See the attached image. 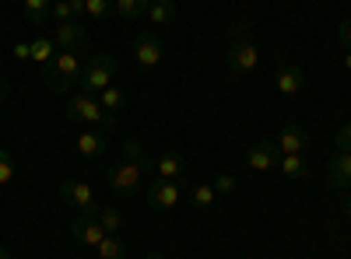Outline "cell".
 Masks as SVG:
<instances>
[{
  "label": "cell",
  "mask_w": 351,
  "mask_h": 259,
  "mask_svg": "<svg viewBox=\"0 0 351 259\" xmlns=\"http://www.w3.org/2000/svg\"><path fill=\"white\" fill-rule=\"evenodd\" d=\"M11 179H14V161H11V154L4 148H0V186L11 182Z\"/></svg>",
  "instance_id": "29"
},
{
  "label": "cell",
  "mask_w": 351,
  "mask_h": 259,
  "mask_svg": "<svg viewBox=\"0 0 351 259\" xmlns=\"http://www.w3.org/2000/svg\"><path fill=\"white\" fill-rule=\"evenodd\" d=\"M278 148H281V154H306V148H309V133L299 126V123H288L281 133H278Z\"/></svg>",
  "instance_id": "13"
},
{
  "label": "cell",
  "mask_w": 351,
  "mask_h": 259,
  "mask_svg": "<svg viewBox=\"0 0 351 259\" xmlns=\"http://www.w3.org/2000/svg\"><path fill=\"white\" fill-rule=\"evenodd\" d=\"M99 259H127V245L120 242V235H106V238H102Z\"/></svg>",
  "instance_id": "26"
},
{
  "label": "cell",
  "mask_w": 351,
  "mask_h": 259,
  "mask_svg": "<svg viewBox=\"0 0 351 259\" xmlns=\"http://www.w3.org/2000/svg\"><path fill=\"white\" fill-rule=\"evenodd\" d=\"M180 200H183L180 179H155L148 186V204L155 210H176V207H180Z\"/></svg>",
  "instance_id": "7"
},
{
  "label": "cell",
  "mask_w": 351,
  "mask_h": 259,
  "mask_svg": "<svg viewBox=\"0 0 351 259\" xmlns=\"http://www.w3.org/2000/svg\"><path fill=\"white\" fill-rule=\"evenodd\" d=\"M112 11L120 14V18H127V21H134V18H148V0H116Z\"/></svg>",
  "instance_id": "21"
},
{
  "label": "cell",
  "mask_w": 351,
  "mask_h": 259,
  "mask_svg": "<svg viewBox=\"0 0 351 259\" xmlns=\"http://www.w3.org/2000/svg\"><path fill=\"white\" fill-rule=\"evenodd\" d=\"M120 74V67H116V60L109 53H95L92 60L84 64V70H81V88H84V95H99V92H106L109 84H112V77Z\"/></svg>",
  "instance_id": "5"
},
{
  "label": "cell",
  "mask_w": 351,
  "mask_h": 259,
  "mask_svg": "<svg viewBox=\"0 0 351 259\" xmlns=\"http://www.w3.org/2000/svg\"><path fill=\"white\" fill-rule=\"evenodd\" d=\"M53 42H56V49H84L88 46L84 21H60L53 28Z\"/></svg>",
  "instance_id": "12"
},
{
  "label": "cell",
  "mask_w": 351,
  "mask_h": 259,
  "mask_svg": "<svg viewBox=\"0 0 351 259\" xmlns=\"http://www.w3.org/2000/svg\"><path fill=\"white\" fill-rule=\"evenodd\" d=\"M211 186H215V193H218V196H232L239 182H236V176H228V172H221V176H218Z\"/></svg>",
  "instance_id": "28"
},
{
  "label": "cell",
  "mask_w": 351,
  "mask_h": 259,
  "mask_svg": "<svg viewBox=\"0 0 351 259\" xmlns=\"http://www.w3.org/2000/svg\"><path fill=\"white\" fill-rule=\"evenodd\" d=\"M225 67H228V74H236V77H246V74H253V70L260 67V46H256V39L250 36L246 21L232 25L228 53H225Z\"/></svg>",
  "instance_id": "2"
},
{
  "label": "cell",
  "mask_w": 351,
  "mask_h": 259,
  "mask_svg": "<svg viewBox=\"0 0 351 259\" xmlns=\"http://www.w3.org/2000/svg\"><path fill=\"white\" fill-rule=\"evenodd\" d=\"M49 8H53V0H25V18L32 25H46L49 21Z\"/></svg>",
  "instance_id": "22"
},
{
  "label": "cell",
  "mask_w": 351,
  "mask_h": 259,
  "mask_svg": "<svg viewBox=\"0 0 351 259\" xmlns=\"http://www.w3.org/2000/svg\"><path fill=\"white\" fill-rule=\"evenodd\" d=\"M278 172L288 179V182H299V179H306V158L302 154H281L278 158Z\"/></svg>",
  "instance_id": "18"
},
{
  "label": "cell",
  "mask_w": 351,
  "mask_h": 259,
  "mask_svg": "<svg viewBox=\"0 0 351 259\" xmlns=\"http://www.w3.org/2000/svg\"><path fill=\"white\" fill-rule=\"evenodd\" d=\"M71 235H74L81 245L99 249V245H102V238H106V228L99 224V217H95V214H74V217H71Z\"/></svg>",
  "instance_id": "9"
},
{
  "label": "cell",
  "mask_w": 351,
  "mask_h": 259,
  "mask_svg": "<svg viewBox=\"0 0 351 259\" xmlns=\"http://www.w3.org/2000/svg\"><path fill=\"white\" fill-rule=\"evenodd\" d=\"M64 116H67V123H74V126L116 130V116H109V112L99 105V98H95V95H74V98H67Z\"/></svg>",
  "instance_id": "4"
},
{
  "label": "cell",
  "mask_w": 351,
  "mask_h": 259,
  "mask_svg": "<svg viewBox=\"0 0 351 259\" xmlns=\"http://www.w3.org/2000/svg\"><path fill=\"white\" fill-rule=\"evenodd\" d=\"M337 39H341V46L351 49V18H344V21L337 25Z\"/></svg>",
  "instance_id": "31"
},
{
  "label": "cell",
  "mask_w": 351,
  "mask_h": 259,
  "mask_svg": "<svg viewBox=\"0 0 351 259\" xmlns=\"http://www.w3.org/2000/svg\"><path fill=\"white\" fill-rule=\"evenodd\" d=\"M144 259H165L162 252H148V256H144Z\"/></svg>",
  "instance_id": "36"
},
{
  "label": "cell",
  "mask_w": 351,
  "mask_h": 259,
  "mask_svg": "<svg viewBox=\"0 0 351 259\" xmlns=\"http://www.w3.org/2000/svg\"><path fill=\"white\" fill-rule=\"evenodd\" d=\"M327 182L334 189H351V151H337L327 165Z\"/></svg>",
  "instance_id": "14"
},
{
  "label": "cell",
  "mask_w": 351,
  "mask_h": 259,
  "mask_svg": "<svg viewBox=\"0 0 351 259\" xmlns=\"http://www.w3.org/2000/svg\"><path fill=\"white\" fill-rule=\"evenodd\" d=\"M56 53H60V49H56V42H53V36L49 39H36L32 42V64H39V67H46L49 60H53V56Z\"/></svg>",
  "instance_id": "23"
},
{
  "label": "cell",
  "mask_w": 351,
  "mask_h": 259,
  "mask_svg": "<svg viewBox=\"0 0 351 259\" xmlns=\"http://www.w3.org/2000/svg\"><path fill=\"white\" fill-rule=\"evenodd\" d=\"M348 217H351V200H348Z\"/></svg>",
  "instance_id": "37"
},
{
  "label": "cell",
  "mask_w": 351,
  "mask_h": 259,
  "mask_svg": "<svg viewBox=\"0 0 351 259\" xmlns=\"http://www.w3.org/2000/svg\"><path fill=\"white\" fill-rule=\"evenodd\" d=\"M112 4H116V0H84V18L106 21V18L112 14Z\"/></svg>",
  "instance_id": "27"
},
{
  "label": "cell",
  "mask_w": 351,
  "mask_h": 259,
  "mask_svg": "<svg viewBox=\"0 0 351 259\" xmlns=\"http://www.w3.org/2000/svg\"><path fill=\"white\" fill-rule=\"evenodd\" d=\"M49 18H56V25L60 21H81L84 18V0H53Z\"/></svg>",
  "instance_id": "17"
},
{
  "label": "cell",
  "mask_w": 351,
  "mask_h": 259,
  "mask_svg": "<svg viewBox=\"0 0 351 259\" xmlns=\"http://www.w3.org/2000/svg\"><path fill=\"white\" fill-rule=\"evenodd\" d=\"M60 200H64L67 207H74L77 214H95V210H99V207H95L92 186L81 182V179H67V182L60 186Z\"/></svg>",
  "instance_id": "6"
},
{
  "label": "cell",
  "mask_w": 351,
  "mask_h": 259,
  "mask_svg": "<svg viewBox=\"0 0 351 259\" xmlns=\"http://www.w3.org/2000/svg\"><path fill=\"white\" fill-rule=\"evenodd\" d=\"M0 259H14V256H11V252H8L4 245H0Z\"/></svg>",
  "instance_id": "35"
},
{
  "label": "cell",
  "mask_w": 351,
  "mask_h": 259,
  "mask_svg": "<svg viewBox=\"0 0 351 259\" xmlns=\"http://www.w3.org/2000/svg\"><path fill=\"white\" fill-rule=\"evenodd\" d=\"M74 151L81 158H102L106 154V133L102 130H81L74 140Z\"/></svg>",
  "instance_id": "15"
},
{
  "label": "cell",
  "mask_w": 351,
  "mask_h": 259,
  "mask_svg": "<svg viewBox=\"0 0 351 259\" xmlns=\"http://www.w3.org/2000/svg\"><path fill=\"white\" fill-rule=\"evenodd\" d=\"M344 70L351 74V49H344Z\"/></svg>",
  "instance_id": "34"
},
{
  "label": "cell",
  "mask_w": 351,
  "mask_h": 259,
  "mask_svg": "<svg viewBox=\"0 0 351 259\" xmlns=\"http://www.w3.org/2000/svg\"><path fill=\"white\" fill-rule=\"evenodd\" d=\"M84 56H81V49H60L53 56V60L43 67V84L49 92H56V95H64V92H71L74 84L81 81V70H84Z\"/></svg>",
  "instance_id": "3"
},
{
  "label": "cell",
  "mask_w": 351,
  "mask_h": 259,
  "mask_svg": "<svg viewBox=\"0 0 351 259\" xmlns=\"http://www.w3.org/2000/svg\"><path fill=\"white\" fill-rule=\"evenodd\" d=\"M14 56L18 60H32V42H14Z\"/></svg>",
  "instance_id": "32"
},
{
  "label": "cell",
  "mask_w": 351,
  "mask_h": 259,
  "mask_svg": "<svg viewBox=\"0 0 351 259\" xmlns=\"http://www.w3.org/2000/svg\"><path fill=\"white\" fill-rule=\"evenodd\" d=\"M215 200H218V193H215V186H208V182L193 186V193H190V204H193L197 210H208V207H215Z\"/></svg>",
  "instance_id": "25"
},
{
  "label": "cell",
  "mask_w": 351,
  "mask_h": 259,
  "mask_svg": "<svg viewBox=\"0 0 351 259\" xmlns=\"http://www.w3.org/2000/svg\"><path fill=\"white\" fill-rule=\"evenodd\" d=\"M274 88H278V95H285V98L299 95V92L306 88V70H302L299 64H281L278 74H274Z\"/></svg>",
  "instance_id": "11"
},
{
  "label": "cell",
  "mask_w": 351,
  "mask_h": 259,
  "mask_svg": "<svg viewBox=\"0 0 351 259\" xmlns=\"http://www.w3.org/2000/svg\"><path fill=\"white\" fill-rule=\"evenodd\" d=\"M4 95H8V77L0 74V98H4Z\"/></svg>",
  "instance_id": "33"
},
{
  "label": "cell",
  "mask_w": 351,
  "mask_h": 259,
  "mask_svg": "<svg viewBox=\"0 0 351 259\" xmlns=\"http://www.w3.org/2000/svg\"><path fill=\"white\" fill-rule=\"evenodd\" d=\"M162 56H165V46H162V39L155 32H141L134 39V60H137V67L152 70V67L162 64Z\"/></svg>",
  "instance_id": "8"
},
{
  "label": "cell",
  "mask_w": 351,
  "mask_h": 259,
  "mask_svg": "<svg viewBox=\"0 0 351 259\" xmlns=\"http://www.w3.org/2000/svg\"><path fill=\"white\" fill-rule=\"evenodd\" d=\"M278 158H281V148L274 140H260V144H253V148L246 151V168L250 172H271V168H278Z\"/></svg>",
  "instance_id": "10"
},
{
  "label": "cell",
  "mask_w": 351,
  "mask_h": 259,
  "mask_svg": "<svg viewBox=\"0 0 351 259\" xmlns=\"http://www.w3.org/2000/svg\"><path fill=\"white\" fill-rule=\"evenodd\" d=\"M183 168H186V161H183V154H176V151H165V154L155 158L158 179H180V176H183Z\"/></svg>",
  "instance_id": "16"
},
{
  "label": "cell",
  "mask_w": 351,
  "mask_h": 259,
  "mask_svg": "<svg viewBox=\"0 0 351 259\" xmlns=\"http://www.w3.org/2000/svg\"><path fill=\"white\" fill-rule=\"evenodd\" d=\"M123 161L120 165H112L106 168V182L112 193H120V196H137L144 179H148V151H144V144L141 140H123Z\"/></svg>",
  "instance_id": "1"
},
{
  "label": "cell",
  "mask_w": 351,
  "mask_h": 259,
  "mask_svg": "<svg viewBox=\"0 0 351 259\" xmlns=\"http://www.w3.org/2000/svg\"><path fill=\"white\" fill-rule=\"evenodd\" d=\"M176 11H180V4H176V0H148V21H152V25H169V21H176Z\"/></svg>",
  "instance_id": "19"
},
{
  "label": "cell",
  "mask_w": 351,
  "mask_h": 259,
  "mask_svg": "<svg viewBox=\"0 0 351 259\" xmlns=\"http://www.w3.org/2000/svg\"><path fill=\"white\" fill-rule=\"evenodd\" d=\"M334 144H337V151H351V123H348L344 130H337Z\"/></svg>",
  "instance_id": "30"
},
{
  "label": "cell",
  "mask_w": 351,
  "mask_h": 259,
  "mask_svg": "<svg viewBox=\"0 0 351 259\" xmlns=\"http://www.w3.org/2000/svg\"><path fill=\"white\" fill-rule=\"evenodd\" d=\"M95 98H99V105L109 112V116H116V112H123V105H127L123 88H116V84H109V88H106V92H99Z\"/></svg>",
  "instance_id": "20"
},
{
  "label": "cell",
  "mask_w": 351,
  "mask_h": 259,
  "mask_svg": "<svg viewBox=\"0 0 351 259\" xmlns=\"http://www.w3.org/2000/svg\"><path fill=\"white\" fill-rule=\"evenodd\" d=\"M95 217H99V224L106 228V235H120L123 217H120V210H116V207H99V210H95Z\"/></svg>",
  "instance_id": "24"
}]
</instances>
